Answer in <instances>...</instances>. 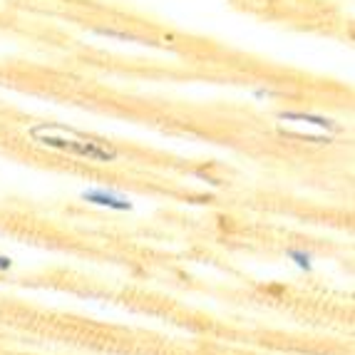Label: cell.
Wrapping results in <instances>:
<instances>
[{
    "instance_id": "cell-1",
    "label": "cell",
    "mask_w": 355,
    "mask_h": 355,
    "mask_svg": "<svg viewBox=\"0 0 355 355\" xmlns=\"http://www.w3.org/2000/svg\"><path fill=\"white\" fill-rule=\"evenodd\" d=\"M62 135L65 137H55L53 132L45 130V125H35L30 127V137L35 139L37 144L50 149H60V152H67L72 157H83V159H92V162H114L117 159V152L112 147H107L100 139H89L83 132H75L70 127L62 125Z\"/></svg>"
},
{
    "instance_id": "cell-2",
    "label": "cell",
    "mask_w": 355,
    "mask_h": 355,
    "mask_svg": "<svg viewBox=\"0 0 355 355\" xmlns=\"http://www.w3.org/2000/svg\"><path fill=\"white\" fill-rule=\"evenodd\" d=\"M80 196H83L85 202L95 204V207L112 209V211H132V207H135L127 196L117 194L112 189H85Z\"/></svg>"
},
{
    "instance_id": "cell-3",
    "label": "cell",
    "mask_w": 355,
    "mask_h": 355,
    "mask_svg": "<svg viewBox=\"0 0 355 355\" xmlns=\"http://www.w3.org/2000/svg\"><path fill=\"white\" fill-rule=\"evenodd\" d=\"M281 119H288V122H303V125H313L320 127V130H328V132H336L338 125L333 119L328 117H320V114H308V112H281Z\"/></svg>"
},
{
    "instance_id": "cell-4",
    "label": "cell",
    "mask_w": 355,
    "mask_h": 355,
    "mask_svg": "<svg viewBox=\"0 0 355 355\" xmlns=\"http://www.w3.org/2000/svg\"><path fill=\"white\" fill-rule=\"evenodd\" d=\"M288 254V259L296 263L301 271H306V273H311L313 271V256L308 254V251H301V249H288L286 251Z\"/></svg>"
},
{
    "instance_id": "cell-5",
    "label": "cell",
    "mask_w": 355,
    "mask_h": 355,
    "mask_svg": "<svg viewBox=\"0 0 355 355\" xmlns=\"http://www.w3.org/2000/svg\"><path fill=\"white\" fill-rule=\"evenodd\" d=\"M97 35L117 37V40H127V42H139V37L130 35V33H119V30H112V28H97Z\"/></svg>"
},
{
    "instance_id": "cell-6",
    "label": "cell",
    "mask_w": 355,
    "mask_h": 355,
    "mask_svg": "<svg viewBox=\"0 0 355 355\" xmlns=\"http://www.w3.org/2000/svg\"><path fill=\"white\" fill-rule=\"evenodd\" d=\"M10 268H12L10 256H0V271H10Z\"/></svg>"
},
{
    "instance_id": "cell-7",
    "label": "cell",
    "mask_w": 355,
    "mask_h": 355,
    "mask_svg": "<svg viewBox=\"0 0 355 355\" xmlns=\"http://www.w3.org/2000/svg\"><path fill=\"white\" fill-rule=\"evenodd\" d=\"M268 95H271L268 89H256V97H268Z\"/></svg>"
}]
</instances>
